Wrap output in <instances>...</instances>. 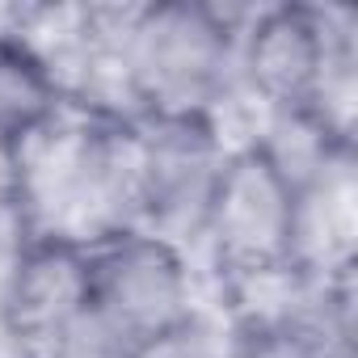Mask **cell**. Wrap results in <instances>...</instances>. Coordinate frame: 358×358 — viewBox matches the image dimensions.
<instances>
[{"mask_svg":"<svg viewBox=\"0 0 358 358\" xmlns=\"http://www.w3.org/2000/svg\"><path fill=\"white\" fill-rule=\"evenodd\" d=\"M249 13L203 0L127 9L114 72L131 118H215L236 93V43Z\"/></svg>","mask_w":358,"mask_h":358,"instance_id":"6da1fadb","label":"cell"},{"mask_svg":"<svg viewBox=\"0 0 358 358\" xmlns=\"http://www.w3.org/2000/svg\"><path fill=\"white\" fill-rule=\"evenodd\" d=\"M358 22L350 9L270 5L249 9L236 43V89L262 101V114L312 110L354 139Z\"/></svg>","mask_w":358,"mask_h":358,"instance_id":"7a4b0ae2","label":"cell"},{"mask_svg":"<svg viewBox=\"0 0 358 358\" xmlns=\"http://www.w3.org/2000/svg\"><path fill=\"white\" fill-rule=\"evenodd\" d=\"M299 194L262 160L253 143L232 148L199 241L236 291L295 274Z\"/></svg>","mask_w":358,"mask_h":358,"instance_id":"3957f363","label":"cell"},{"mask_svg":"<svg viewBox=\"0 0 358 358\" xmlns=\"http://www.w3.org/2000/svg\"><path fill=\"white\" fill-rule=\"evenodd\" d=\"M228 156L215 118H135V228L199 241Z\"/></svg>","mask_w":358,"mask_h":358,"instance_id":"277c9868","label":"cell"},{"mask_svg":"<svg viewBox=\"0 0 358 358\" xmlns=\"http://www.w3.org/2000/svg\"><path fill=\"white\" fill-rule=\"evenodd\" d=\"M89 308L131 345L186 324L203 312L186 245L143 228H122L89 245Z\"/></svg>","mask_w":358,"mask_h":358,"instance_id":"5b68a950","label":"cell"},{"mask_svg":"<svg viewBox=\"0 0 358 358\" xmlns=\"http://www.w3.org/2000/svg\"><path fill=\"white\" fill-rule=\"evenodd\" d=\"M89 312V245L38 232L0 308V333L43 354Z\"/></svg>","mask_w":358,"mask_h":358,"instance_id":"8992f818","label":"cell"},{"mask_svg":"<svg viewBox=\"0 0 358 358\" xmlns=\"http://www.w3.org/2000/svg\"><path fill=\"white\" fill-rule=\"evenodd\" d=\"M68 89L55 68L17 34H0V143H26L68 106Z\"/></svg>","mask_w":358,"mask_h":358,"instance_id":"52a82bcc","label":"cell"},{"mask_svg":"<svg viewBox=\"0 0 358 358\" xmlns=\"http://www.w3.org/2000/svg\"><path fill=\"white\" fill-rule=\"evenodd\" d=\"M135 358H232V333L215 324L207 312H194L186 324L143 341Z\"/></svg>","mask_w":358,"mask_h":358,"instance_id":"ba28073f","label":"cell"},{"mask_svg":"<svg viewBox=\"0 0 358 358\" xmlns=\"http://www.w3.org/2000/svg\"><path fill=\"white\" fill-rule=\"evenodd\" d=\"M135 350L139 345H131L118 329H110L93 308L80 316V320H72L43 354H34V358H135Z\"/></svg>","mask_w":358,"mask_h":358,"instance_id":"9c48e42d","label":"cell"},{"mask_svg":"<svg viewBox=\"0 0 358 358\" xmlns=\"http://www.w3.org/2000/svg\"><path fill=\"white\" fill-rule=\"evenodd\" d=\"M34 236H38V228L22 203H0V308H5V295L17 278V266L26 262V253L34 245Z\"/></svg>","mask_w":358,"mask_h":358,"instance_id":"30bf717a","label":"cell"},{"mask_svg":"<svg viewBox=\"0 0 358 358\" xmlns=\"http://www.w3.org/2000/svg\"><path fill=\"white\" fill-rule=\"evenodd\" d=\"M0 203H22V143H0Z\"/></svg>","mask_w":358,"mask_h":358,"instance_id":"8fae6325","label":"cell"}]
</instances>
